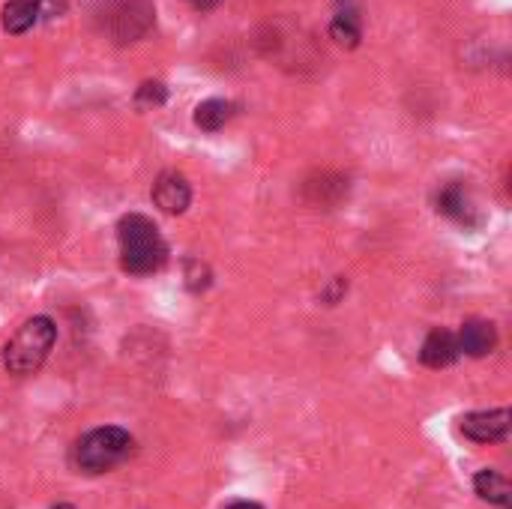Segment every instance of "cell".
Listing matches in <instances>:
<instances>
[{
  "label": "cell",
  "mask_w": 512,
  "mask_h": 509,
  "mask_svg": "<svg viewBox=\"0 0 512 509\" xmlns=\"http://www.w3.org/2000/svg\"><path fill=\"white\" fill-rule=\"evenodd\" d=\"M54 342H57V327H54L51 318L36 315V318L24 321L18 327V333L3 348V366H6V372L15 375V378L33 375L48 360Z\"/></svg>",
  "instance_id": "obj_2"
},
{
  "label": "cell",
  "mask_w": 512,
  "mask_h": 509,
  "mask_svg": "<svg viewBox=\"0 0 512 509\" xmlns=\"http://www.w3.org/2000/svg\"><path fill=\"white\" fill-rule=\"evenodd\" d=\"M153 3L150 0H96L93 21L102 36L114 45H129L141 39L153 27Z\"/></svg>",
  "instance_id": "obj_4"
},
{
  "label": "cell",
  "mask_w": 512,
  "mask_h": 509,
  "mask_svg": "<svg viewBox=\"0 0 512 509\" xmlns=\"http://www.w3.org/2000/svg\"><path fill=\"white\" fill-rule=\"evenodd\" d=\"M117 243H120V267L132 276L156 273L168 258V246L156 222L141 213H129L117 222Z\"/></svg>",
  "instance_id": "obj_1"
},
{
  "label": "cell",
  "mask_w": 512,
  "mask_h": 509,
  "mask_svg": "<svg viewBox=\"0 0 512 509\" xmlns=\"http://www.w3.org/2000/svg\"><path fill=\"white\" fill-rule=\"evenodd\" d=\"M51 509H75L72 504H57V507H51Z\"/></svg>",
  "instance_id": "obj_21"
},
{
  "label": "cell",
  "mask_w": 512,
  "mask_h": 509,
  "mask_svg": "<svg viewBox=\"0 0 512 509\" xmlns=\"http://www.w3.org/2000/svg\"><path fill=\"white\" fill-rule=\"evenodd\" d=\"M228 509H264L261 504H255V501H237V504H231Z\"/></svg>",
  "instance_id": "obj_20"
},
{
  "label": "cell",
  "mask_w": 512,
  "mask_h": 509,
  "mask_svg": "<svg viewBox=\"0 0 512 509\" xmlns=\"http://www.w3.org/2000/svg\"><path fill=\"white\" fill-rule=\"evenodd\" d=\"M222 0H192V6L198 9V12H210V9H216Z\"/></svg>",
  "instance_id": "obj_19"
},
{
  "label": "cell",
  "mask_w": 512,
  "mask_h": 509,
  "mask_svg": "<svg viewBox=\"0 0 512 509\" xmlns=\"http://www.w3.org/2000/svg\"><path fill=\"white\" fill-rule=\"evenodd\" d=\"M183 276H186V288L195 291V294L210 288V267L204 261H198V258H189L186 261V273Z\"/></svg>",
  "instance_id": "obj_16"
},
{
  "label": "cell",
  "mask_w": 512,
  "mask_h": 509,
  "mask_svg": "<svg viewBox=\"0 0 512 509\" xmlns=\"http://www.w3.org/2000/svg\"><path fill=\"white\" fill-rule=\"evenodd\" d=\"M348 195V177L336 174V171H315L312 177H306L303 183V198L312 207L330 210L336 204H342V198Z\"/></svg>",
  "instance_id": "obj_6"
},
{
  "label": "cell",
  "mask_w": 512,
  "mask_h": 509,
  "mask_svg": "<svg viewBox=\"0 0 512 509\" xmlns=\"http://www.w3.org/2000/svg\"><path fill=\"white\" fill-rule=\"evenodd\" d=\"M512 414L510 408H498V411H477L462 417V435L477 441V444H495L504 441L510 435Z\"/></svg>",
  "instance_id": "obj_5"
},
{
  "label": "cell",
  "mask_w": 512,
  "mask_h": 509,
  "mask_svg": "<svg viewBox=\"0 0 512 509\" xmlns=\"http://www.w3.org/2000/svg\"><path fill=\"white\" fill-rule=\"evenodd\" d=\"M420 360L429 369H447L459 360V342L450 330H432L420 348Z\"/></svg>",
  "instance_id": "obj_9"
},
{
  "label": "cell",
  "mask_w": 512,
  "mask_h": 509,
  "mask_svg": "<svg viewBox=\"0 0 512 509\" xmlns=\"http://www.w3.org/2000/svg\"><path fill=\"white\" fill-rule=\"evenodd\" d=\"M234 114V105L225 102V99H204L198 108H195V126L204 129V132H219Z\"/></svg>",
  "instance_id": "obj_13"
},
{
  "label": "cell",
  "mask_w": 512,
  "mask_h": 509,
  "mask_svg": "<svg viewBox=\"0 0 512 509\" xmlns=\"http://www.w3.org/2000/svg\"><path fill=\"white\" fill-rule=\"evenodd\" d=\"M330 36L345 45V48H357L360 45V36H363V24H360V15L354 9H345L333 18L330 24Z\"/></svg>",
  "instance_id": "obj_14"
},
{
  "label": "cell",
  "mask_w": 512,
  "mask_h": 509,
  "mask_svg": "<svg viewBox=\"0 0 512 509\" xmlns=\"http://www.w3.org/2000/svg\"><path fill=\"white\" fill-rule=\"evenodd\" d=\"M438 213H444L447 219H456L462 225H471L474 222V204H471V195L462 183H447L441 192H438Z\"/></svg>",
  "instance_id": "obj_10"
},
{
  "label": "cell",
  "mask_w": 512,
  "mask_h": 509,
  "mask_svg": "<svg viewBox=\"0 0 512 509\" xmlns=\"http://www.w3.org/2000/svg\"><path fill=\"white\" fill-rule=\"evenodd\" d=\"M165 99H168V90L162 81H144L135 93L138 108H159V105H165Z\"/></svg>",
  "instance_id": "obj_15"
},
{
  "label": "cell",
  "mask_w": 512,
  "mask_h": 509,
  "mask_svg": "<svg viewBox=\"0 0 512 509\" xmlns=\"http://www.w3.org/2000/svg\"><path fill=\"white\" fill-rule=\"evenodd\" d=\"M345 291H348V279H345V276H336V279L324 288V294H321V297H324V303H327V306H336V303L345 297Z\"/></svg>",
  "instance_id": "obj_17"
},
{
  "label": "cell",
  "mask_w": 512,
  "mask_h": 509,
  "mask_svg": "<svg viewBox=\"0 0 512 509\" xmlns=\"http://www.w3.org/2000/svg\"><path fill=\"white\" fill-rule=\"evenodd\" d=\"M132 450H135V441L126 429L99 426V429L87 432L84 438H78V444L72 450V462L84 474H105V471H114L117 465H123L132 456Z\"/></svg>",
  "instance_id": "obj_3"
},
{
  "label": "cell",
  "mask_w": 512,
  "mask_h": 509,
  "mask_svg": "<svg viewBox=\"0 0 512 509\" xmlns=\"http://www.w3.org/2000/svg\"><path fill=\"white\" fill-rule=\"evenodd\" d=\"M3 30L6 33H27L39 21V6L33 0H9L3 6Z\"/></svg>",
  "instance_id": "obj_12"
},
{
  "label": "cell",
  "mask_w": 512,
  "mask_h": 509,
  "mask_svg": "<svg viewBox=\"0 0 512 509\" xmlns=\"http://www.w3.org/2000/svg\"><path fill=\"white\" fill-rule=\"evenodd\" d=\"M474 489H477V495H480L483 501H489V504H495V507L512 509V486L504 474L486 468V471H480V474L474 477Z\"/></svg>",
  "instance_id": "obj_11"
},
{
  "label": "cell",
  "mask_w": 512,
  "mask_h": 509,
  "mask_svg": "<svg viewBox=\"0 0 512 509\" xmlns=\"http://www.w3.org/2000/svg\"><path fill=\"white\" fill-rule=\"evenodd\" d=\"M456 342H459V354L486 357V354H492L495 345H498V330H495L492 321H480V318H477V321H468V324L459 330Z\"/></svg>",
  "instance_id": "obj_8"
},
{
  "label": "cell",
  "mask_w": 512,
  "mask_h": 509,
  "mask_svg": "<svg viewBox=\"0 0 512 509\" xmlns=\"http://www.w3.org/2000/svg\"><path fill=\"white\" fill-rule=\"evenodd\" d=\"M153 204H156L162 213H171V216L186 213V207L192 204V189H189L186 177L177 174V171L159 174L156 183H153Z\"/></svg>",
  "instance_id": "obj_7"
},
{
  "label": "cell",
  "mask_w": 512,
  "mask_h": 509,
  "mask_svg": "<svg viewBox=\"0 0 512 509\" xmlns=\"http://www.w3.org/2000/svg\"><path fill=\"white\" fill-rule=\"evenodd\" d=\"M36 6H39V12H45V15H63V9H66V0H33Z\"/></svg>",
  "instance_id": "obj_18"
}]
</instances>
